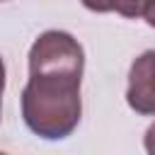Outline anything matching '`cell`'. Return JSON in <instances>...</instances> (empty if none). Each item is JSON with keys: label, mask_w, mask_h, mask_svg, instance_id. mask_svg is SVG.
Returning a JSON list of instances; mask_svg holds the SVG:
<instances>
[{"label": "cell", "mask_w": 155, "mask_h": 155, "mask_svg": "<svg viewBox=\"0 0 155 155\" xmlns=\"http://www.w3.org/2000/svg\"><path fill=\"white\" fill-rule=\"evenodd\" d=\"M85 51L61 29L44 31L29 48V80L22 90V119L46 140L68 138L82 116L80 82Z\"/></svg>", "instance_id": "1"}, {"label": "cell", "mask_w": 155, "mask_h": 155, "mask_svg": "<svg viewBox=\"0 0 155 155\" xmlns=\"http://www.w3.org/2000/svg\"><path fill=\"white\" fill-rule=\"evenodd\" d=\"M126 102L140 116L155 114V51H145L131 63Z\"/></svg>", "instance_id": "2"}, {"label": "cell", "mask_w": 155, "mask_h": 155, "mask_svg": "<svg viewBox=\"0 0 155 155\" xmlns=\"http://www.w3.org/2000/svg\"><path fill=\"white\" fill-rule=\"evenodd\" d=\"M153 0H82V5L92 12H119L128 19L143 17Z\"/></svg>", "instance_id": "3"}, {"label": "cell", "mask_w": 155, "mask_h": 155, "mask_svg": "<svg viewBox=\"0 0 155 155\" xmlns=\"http://www.w3.org/2000/svg\"><path fill=\"white\" fill-rule=\"evenodd\" d=\"M143 143H145V150H148L150 155H155V124H150V126H148Z\"/></svg>", "instance_id": "4"}, {"label": "cell", "mask_w": 155, "mask_h": 155, "mask_svg": "<svg viewBox=\"0 0 155 155\" xmlns=\"http://www.w3.org/2000/svg\"><path fill=\"white\" fill-rule=\"evenodd\" d=\"M143 17H145V22H148L150 27H155V0L148 5V10H145V15H143Z\"/></svg>", "instance_id": "5"}, {"label": "cell", "mask_w": 155, "mask_h": 155, "mask_svg": "<svg viewBox=\"0 0 155 155\" xmlns=\"http://www.w3.org/2000/svg\"><path fill=\"white\" fill-rule=\"evenodd\" d=\"M2 92H5V63L0 58V111H2Z\"/></svg>", "instance_id": "6"}]
</instances>
